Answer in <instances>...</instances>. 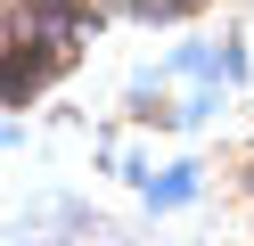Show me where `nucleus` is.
<instances>
[{"label":"nucleus","mask_w":254,"mask_h":246,"mask_svg":"<svg viewBox=\"0 0 254 246\" xmlns=\"http://www.w3.org/2000/svg\"><path fill=\"white\" fill-rule=\"evenodd\" d=\"M90 25V0H0V90L25 98L74 58Z\"/></svg>","instance_id":"1"}]
</instances>
